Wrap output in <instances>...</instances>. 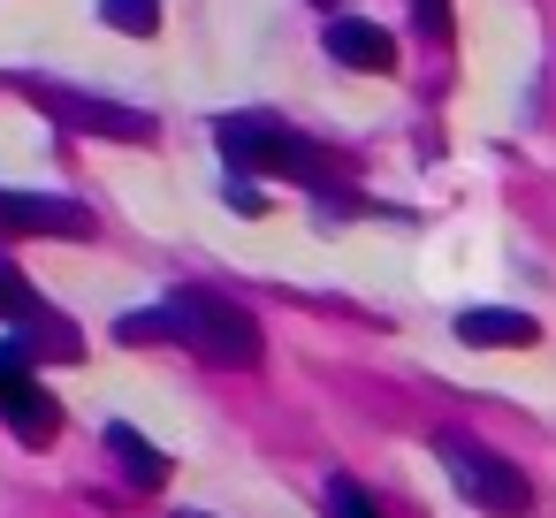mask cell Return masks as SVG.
<instances>
[{
	"mask_svg": "<svg viewBox=\"0 0 556 518\" xmlns=\"http://www.w3.org/2000/svg\"><path fill=\"white\" fill-rule=\"evenodd\" d=\"M108 457L123 465L130 488H161V480H168V450H153V442H146L138 427H123V419L108 427Z\"/></svg>",
	"mask_w": 556,
	"mask_h": 518,
	"instance_id": "cell-9",
	"label": "cell"
},
{
	"mask_svg": "<svg viewBox=\"0 0 556 518\" xmlns=\"http://www.w3.org/2000/svg\"><path fill=\"white\" fill-rule=\"evenodd\" d=\"M229 206H237V214H267V191L244 184V176H229Z\"/></svg>",
	"mask_w": 556,
	"mask_h": 518,
	"instance_id": "cell-15",
	"label": "cell"
},
{
	"mask_svg": "<svg viewBox=\"0 0 556 518\" xmlns=\"http://www.w3.org/2000/svg\"><path fill=\"white\" fill-rule=\"evenodd\" d=\"M31 313H39V298H31L24 267H9V260H0V320H31Z\"/></svg>",
	"mask_w": 556,
	"mask_h": 518,
	"instance_id": "cell-11",
	"label": "cell"
},
{
	"mask_svg": "<svg viewBox=\"0 0 556 518\" xmlns=\"http://www.w3.org/2000/svg\"><path fill=\"white\" fill-rule=\"evenodd\" d=\"M214 138H222V161H229L237 176H290V184H313V191L328 184L320 146L298 138V130L275 123V115H222Z\"/></svg>",
	"mask_w": 556,
	"mask_h": 518,
	"instance_id": "cell-2",
	"label": "cell"
},
{
	"mask_svg": "<svg viewBox=\"0 0 556 518\" xmlns=\"http://www.w3.org/2000/svg\"><path fill=\"white\" fill-rule=\"evenodd\" d=\"M47 108H54L62 123H77V130H100V138H153V123H146V115H130V108H108V100L47 92Z\"/></svg>",
	"mask_w": 556,
	"mask_h": 518,
	"instance_id": "cell-7",
	"label": "cell"
},
{
	"mask_svg": "<svg viewBox=\"0 0 556 518\" xmlns=\"http://www.w3.org/2000/svg\"><path fill=\"white\" fill-rule=\"evenodd\" d=\"M328 518H381V510L366 503V488H358V480H336V488H328Z\"/></svg>",
	"mask_w": 556,
	"mask_h": 518,
	"instance_id": "cell-12",
	"label": "cell"
},
{
	"mask_svg": "<svg viewBox=\"0 0 556 518\" xmlns=\"http://www.w3.org/2000/svg\"><path fill=\"white\" fill-rule=\"evenodd\" d=\"M0 419H9V427H16V434H24L31 450H47V442L62 434V404H54V396H47V389H39L31 374L0 389Z\"/></svg>",
	"mask_w": 556,
	"mask_h": 518,
	"instance_id": "cell-5",
	"label": "cell"
},
{
	"mask_svg": "<svg viewBox=\"0 0 556 518\" xmlns=\"http://www.w3.org/2000/svg\"><path fill=\"white\" fill-rule=\"evenodd\" d=\"M31 374V351H24V336H0V389L9 381H24Z\"/></svg>",
	"mask_w": 556,
	"mask_h": 518,
	"instance_id": "cell-13",
	"label": "cell"
},
{
	"mask_svg": "<svg viewBox=\"0 0 556 518\" xmlns=\"http://www.w3.org/2000/svg\"><path fill=\"white\" fill-rule=\"evenodd\" d=\"M412 16H419L427 39H442V31H450V0H412Z\"/></svg>",
	"mask_w": 556,
	"mask_h": 518,
	"instance_id": "cell-14",
	"label": "cell"
},
{
	"mask_svg": "<svg viewBox=\"0 0 556 518\" xmlns=\"http://www.w3.org/2000/svg\"><path fill=\"white\" fill-rule=\"evenodd\" d=\"M100 16H108L115 31L146 39V31H161V0H100Z\"/></svg>",
	"mask_w": 556,
	"mask_h": 518,
	"instance_id": "cell-10",
	"label": "cell"
},
{
	"mask_svg": "<svg viewBox=\"0 0 556 518\" xmlns=\"http://www.w3.org/2000/svg\"><path fill=\"white\" fill-rule=\"evenodd\" d=\"M0 229H31V237H92V214L70 199H24L0 191Z\"/></svg>",
	"mask_w": 556,
	"mask_h": 518,
	"instance_id": "cell-4",
	"label": "cell"
},
{
	"mask_svg": "<svg viewBox=\"0 0 556 518\" xmlns=\"http://www.w3.org/2000/svg\"><path fill=\"white\" fill-rule=\"evenodd\" d=\"M434 450H442V465H450L457 495H472L488 518H510V510H526V503H533V488L518 480V465H510V457H495V450H480L472 434H434Z\"/></svg>",
	"mask_w": 556,
	"mask_h": 518,
	"instance_id": "cell-3",
	"label": "cell"
},
{
	"mask_svg": "<svg viewBox=\"0 0 556 518\" xmlns=\"http://www.w3.org/2000/svg\"><path fill=\"white\" fill-rule=\"evenodd\" d=\"M328 54H336L343 70H358V77H381V70H396V47H389V31H381V24H358V16H336V24H328Z\"/></svg>",
	"mask_w": 556,
	"mask_h": 518,
	"instance_id": "cell-6",
	"label": "cell"
},
{
	"mask_svg": "<svg viewBox=\"0 0 556 518\" xmlns=\"http://www.w3.org/2000/svg\"><path fill=\"white\" fill-rule=\"evenodd\" d=\"M457 343H472V351H488V343H541V320L510 313V305H472V313H457Z\"/></svg>",
	"mask_w": 556,
	"mask_h": 518,
	"instance_id": "cell-8",
	"label": "cell"
},
{
	"mask_svg": "<svg viewBox=\"0 0 556 518\" xmlns=\"http://www.w3.org/2000/svg\"><path fill=\"white\" fill-rule=\"evenodd\" d=\"M115 336H123V343H184V351H199V358H214V366H237V374L260 366V320H252L244 305L214 298V290H168V305L123 313Z\"/></svg>",
	"mask_w": 556,
	"mask_h": 518,
	"instance_id": "cell-1",
	"label": "cell"
}]
</instances>
